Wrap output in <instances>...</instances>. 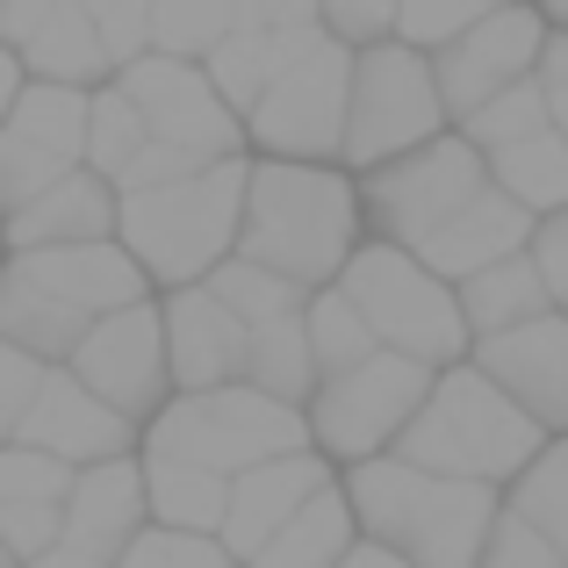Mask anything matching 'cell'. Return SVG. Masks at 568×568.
<instances>
[{
	"mask_svg": "<svg viewBox=\"0 0 568 568\" xmlns=\"http://www.w3.org/2000/svg\"><path fill=\"white\" fill-rule=\"evenodd\" d=\"M367 245V209L361 181L346 166H281L252 159V194H245V237L237 260L324 295L346 281V266Z\"/></svg>",
	"mask_w": 568,
	"mask_h": 568,
	"instance_id": "1",
	"label": "cell"
},
{
	"mask_svg": "<svg viewBox=\"0 0 568 568\" xmlns=\"http://www.w3.org/2000/svg\"><path fill=\"white\" fill-rule=\"evenodd\" d=\"M152 303V274L130 260V245H72L29 252L0 274V346L37 353L43 367H72V353L109 317Z\"/></svg>",
	"mask_w": 568,
	"mask_h": 568,
	"instance_id": "2",
	"label": "cell"
},
{
	"mask_svg": "<svg viewBox=\"0 0 568 568\" xmlns=\"http://www.w3.org/2000/svg\"><path fill=\"white\" fill-rule=\"evenodd\" d=\"M555 446V432L540 417H526L483 367H446L432 388L425 417L403 432V446L388 460L417 475H439V483H475V489H504L511 497L518 475Z\"/></svg>",
	"mask_w": 568,
	"mask_h": 568,
	"instance_id": "3",
	"label": "cell"
},
{
	"mask_svg": "<svg viewBox=\"0 0 568 568\" xmlns=\"http://www.w3.org/2000/svg\"><path fill=\"white\" fill-rule=\"evenodd\" d=\"M346 497L361 511V532L410 568H483L489 540L504 526V489L439 483L403 460H367L346 475Z\"/></svg>",
	"mask_w": 568,
	"mask_h": 568,
	"instance_id": "4",
	"label": "cell"
},
{
	"mask_svg": "<svg viewBox=\"0 0 568 568\" xmlns=\"http://www.w3.org/2000/svg\"><path fill=\"white\" fill-rule=\"evenodd\" d=\"M245 194H252V159L209 166L202 181H181L166 194H130L123 202V245L152 274V288L181 295L209 288L237 260L245 237Z\"/></svg>",
	"mask_w": 568,
	"mask_h": 568,
	"instance_id": "5",
	"label": "cell"
},
{
	"mask_svg": "<svg viewBox=\"0 0 568 568\" xmlns=\"http://www.w3.org/2000/svg\"><path fill=\"white\" fill-rule=\"evenodd\" d=\"M144 454L187 460V468L237 483V475L266 468V460L317 454V439H310V410H288V403L237 382V388H216V396H173L166 417L144 432Z\"/></svg>",
	"mask_w": 568,
	"mask_h": 568,
	"instance_id": "6",
	"label": "cell"
},
{
	"mask_svg": "<svg viewBox=\"0 0 568 568\" xmlns=\"http://www.w3.org/2000/svg\"><path fill=\"white\" fill-rule=\"evenodd\" d=\"M338 288L375 324L382 353L425 361V367H439V375L475 361V332H468V317H460V288H446L417 252H396V245H375V237H367Z\"/></svg>",
	"mask_w": 568,
	"mask_h": 568,
	"instance_id": "7",
	"label": "cell"
},
{
	"mask_svg": "<svg viewBox=\"0 0 568 568\" xmlns=\"http://www.w3.org/2000/svg\"><path fill=\"white\" fill-rule=\"evenodd\" d=\"M439 138H454V115H446V94H439V65L417 58L410 43L361 51L353 115H346V173L353 181L403 166V159H417Z\"/></svg>",
	"mask_w": 568,
	"mask_h": 568,
	"instance_id": "8",
	"label": "cell"
},
{
	"mask_svg": "<svg viewBox=\"0 0 568 568\" xmlns=\"http://www.w3.org/2000/svg\"><path fill=\"white\" fill-rule=\"evenodd\" d=\"M432 388H439V367L403 361V353H375L367 367L324 382V396L310 403V439H317V454L338 475L367 468V460H388L403 446V432L425 417Z\"/></svg>",
	"mask_w": 568,
	"mask_h": 568,
	"instance_id": "9",
	"label": "cell"
},
{
	"mask_svg": "<svg viewBox=\"0 0 568 568\" xmlns=\"http://www.w3.org/2000/svg\"><path fill=\"white\" fill-rule=\"evenodd\" d=\"M489 187H497L489 159L454 130V138L425 144L417 159H403V166L367 173V181H361L367 237H375V245H396V252H425L432 237H439L460 209L483 202Z\"/></svg>",
	"mask_w": 568,
	"mask_h": 568,
	"instance_id": "10",
	"label": "cell"
},
{
	"mask_svg": "<svg viewBox=\"0 0 568 568\" xmlns=\"http://www.w3.org/2000/svg\"><path fill=\"white\" fill-rule=\"evenodd\" d=\"M353 72H361V51L324 29V43L303 58V65L281 72V87L252 109V144L260 159H281V166H346V115H353Z\"/></svg>",
	"mask_w": 568,
	"mask_h": 568,
	"instance_id": "11",
	"label": "cell"
},
{
	"mask_svg": "<svg viewBox=\"0 0 568 568\" xmlns=\"http://www.w3.org/2000/svg\"><path fill=\"white\" fill-rule=\"evenodd\" d=\"M115 87H123V94L144 109L152 144L202 152L209 166H231V159H245V144H252L245 115H237L231 101L216 94V80H209L202 65H181V58H144V65H130Z\"/></svg>",
	"mask_w": 568,
	"mask_h": 568,
	"instance_id": "12",
	"label": "cell"
},
{
	"mask_svg": "<svg viewBox=\"0 0 568 568\" xmlns=\"http://www.w3.org/2000/svg\"><path fill=\"white\" fill-rule=\"evenodd\" d=\"M72 375L94 388L109 410H123L138 432H152L159 417H166V403L181 396V388H173V353H166V310L144 303V310L109 317L72 353Z\"/></svg>",
	"mask_w": 568,
	"mask_h": 568,
	"instance_id": "13",
	"label": "cell"
},
{
	"mask_svg": "<svg viewBox=\"0 0 568 568\" xmlns=\"http://www.w3.org/2000/svg\"><path fill=\"white\" fill-rule=\"evenodd\" d=\"M547 43H555V22H547L540 8H497L468 43H454L446 58H432V65H439V94H446L454 130L468 123V115H483L497 94L540 80Z\"/></svg>",
	"mask_w": 568,
	"mask_h": 568,
	"instance_id": "14",
	"label": "cell"
},
{
	"mask_svg": "<svg viewBox=\"0 0 568 568\" xmlns=\"http://www.w3.org/2000/svg\"><path fill=\"white\" fill-rule=\"evenodd\" d=\"M317 43H324V8H303V0H288V8H237L231 43H223L202 72L216 80V94L252 123V109L281 87V72L303 65Z\"/></svg>",
	"mask_w": 568,
	"mask_h": 568,
	"instance_id": "15",
	"label": "cell"
},
{
	"mask_svg": "<svg viewBox=\"0 0 568 568\" xmlns=\"http://www.w3.org/2000/svg\"><path fill=\"white\" fill-rule=\"evenodd\" d=\"M14 446H37V454H51V460H65V468L87 475V468H109V460H138L144 432L130 425L123 410H109L72 367H58L51 388H43V403H37V417L22 425Z\"/></svg>",
	"mask_w": 568,
	"mask_h": 568,
	"instance_id": "16",
	"label": "cell"
},
{
	"mask_svg": "<svg viewBox=\"0 0 568 568\" xmlns=\"http://www.w3.org/2000/svg\"><path fill=\"white\" fill-rule=\"evenodd\" d=\"M159 310H166V353H173V388L181 396H216V388L245 382L252 324L237 310H223L209 288H181Z\"/></svg>",
	"mask_w": 568,
	"mask_h": 568,
	"instance_id": "17",
	"label": "cell"
},
{
	"mask_svg": "<svg viewBox=\"0 0 568 568\" xmlns=\"http://www.w3.org/2000/svg\"><path fill=\"white\" fill-rule=\"evenodd\" d=\"M324 489H338V468L324 454H288V460H266V468L237 475V483H231V526H223V547L252 568L281 532L295 526V518L310 511V504L324 497Z\"/></svg>",
	"mask_w": 568,
	"mask_h": 568,
	"instance_id": "18",
	"label": "cell"
},
{
	"mask_svg": "<svg viewBox=\"0 0 568 568\" xmlns=\"http://www.w3.org/2000/svg\"><path fill=\"white\" fill-rule=\"evenodd\" d=\"M475 367L504 388L526 417H540L555 439H568V310L540 324H518L504 338L475 346Z\"/></svg>",
	"mask_w": 568,
	"mask_h": 568,
	"instance_id": "19",
	"label": "cell"
},
{
	"mask_svg": "<svg viewBox=\"0 0 568 568\" xmlns=\"http://www.w3.org/2000/svg\"><path fill=\"white\" fill-rule=\"evenodd\" d=\"M123 237V194L101 181L94 166H80L65 187H51L37 209L8 216V260L29 252H72V245H115Z\"/></svg>",
	"mask_w": 568,
	"mask_h": 568,
	"instance_id": "20",
	"label": "cell"
},
{
	"mask_svg": "<svg viewBox=\"0 0 568 568\" xmlns=\"http://www.w3.org/2000/svg\"><path fill=\"white\" fill-rule=\"evenodd\" d=\"M532 237H540V216L532 209H518L504 187H489L475 209H460L454 223H446L439 237H432L417 260L432 266V274L446 281V288H468L475 274H489V266H504V260H526L532 252Z\"/></svg>",
	"mask_w": 568,
	"mask_h": 568,
	"instance_id": "21",
	"label": "cell"
},
{
	"mask_svg": "<svg viewBox=\"0 0 568 568\" xmlns=\"http://www.w3.org/2000/svg\"><path fill=\"white\" fill-rule=\"evenodd\" d=\"M152 532V489H144V454L138 460H109V468H87L80 489L65 504V540L87 547V555L115 561Z\"/></svg>",
	"mask_w": 568,
	"mask_h": 568,
	"instance_id": "22",
	"label": "cell"
},
{
	"mask_svg": "<svg viewBox=\"0 0 568 568\" xmlns=\"http://www.w3.org/2000/svg\"><path fill=\"white\" fill-rule=\"evenodd\" d=\"M22 65H29V80H43V87H80V94L115 87V58L94 29V8H80V0H51L43 29L22 43Z\"/></svg>",
	"mask_w": 568,
	"mask_h": 568,
	"instance_id": "23",
	"label": "cell"
},
{
	"mask_svg": "<svg viewBox=\"0 0 568 568\" xmlns=\"http://www.w3.org/2000/svg\"><path fill=\"white\" fill-rule=\"evenodd\" d=\"M555 310L561 303H555V288H547V274L532 266V252H526V260L489 266V274H475L468 288H460V317H468L475 346L518 332V324H540V317H555Z\"/></svg>",
	"mask_w": 568,
	"mask_h": 568,
	"instance_id": "24",
	"label": "cell"
},
{
	"mask_svg": "<svg viewBox=\"0 0 568 568\" xmlns=\"http://www.w3.org/2000/svg\"><path fill=\"white\" fill-rule=\"evenodd\" d=\"M144 489H152V526L194 532V540H223L231 526V483L187 460H152L144 454Z\"/></svg>",
	"mask_w": 568,
	"mask_h": 568,
	"instance_id": "25",
	"label": "cell"
},
{
	"mask_svg": "<svg viewBox=\"0 0 568 568\" xmlns=\"http://www.w3.org/2000/svg\"><path fill=\"white\" fill-rule=\"evenodd\" d=\"M361 540H367V532H361V511H353L346 475H338V489H324V497L310 504V511L295 518V526L281 532V540L266 547L252 568H346Z\"/></svg>",
	"mask_w": 568,
	"mask_h": 568,
	"instance_id": "26",
	"label": "cell"
},
{
	"mask_svg": "<svg viewBox=\"0 0 568 568\" xmlns=\"http://www.w3.org/2000/svg\"><path fill=\"white\" fill-rule=\"evenodd\" d=\"M245 388L288 403V410H310L324 396V375H317V346H310V310L288 324H266L252 332V367H245Z\"/></svg>",
	"mask_w": 568,
	"mask_h": 568,
	"instance_id": "27",
	"label": "cell"
},
{
	"mask_svg": "<svg viewBox=\"0 0 568 568\" xmlns=\"http://www.w3.org/2000/svg\"><path fill=\"white\" fill-rule=\"evenodd\" d=\"M0 138H22L37 144V152L65 159V166H87V138H94V94H80V87H29L22 109L0 123Z\"/></svg>",
	"mask_w": 568,
	"mask_h": 568,
	"instance_id": "28",
	"label": "cell"
},
{
	"mask_svg": "<svg viewBox=\"0 0 568 568\" xmlns=\"http://www.w3.org/2000/svg\"><path fill=\"white\" fill-rule=\"evenodd\" d=\"M489 173H497V187L511 194L518 209H532V216H568V138L561 130H547V138L518 144V152H497L489 159Z\"/></svg>",
	"mask_w": 568,
	"mask_h": 568,
	"instance_id": "29",
	"label": "cell"
},
{
	"mask_svg": "<svg viewBox=\"0 0 568 568\" xmlns=\"http://www.w3.org/2000/svg\"><path fill=\"white\" fill-rule=\"evenodd\" d=\"M310 346H317V375L338 382V375L375 361L382 338H375V324L346 303V288H324V295H310Z\"/></svg>",
	"mask_w": 568,
	"mask_h": 568,
	"instance_id": "30",
	"label": "cell"
},
{
	"mask_svg": "<svg viewBox=\"0 0 568 568\" xmlns=\"http://www.w3.org/2000/svg\"><path fill=\"white\" fill-rule=\"evenodd\" d=\"M504 511H511L518 526H532L555 555H568V439H555L526 475H518V489L504 497Z\"/></svg>",
	"mask_w": 568,
	"mask_h": 568,
	"instance_id": "31",
	"label": "cell"
},
{
	"mask_svg": "<svg viewBox=\"0 0 568 568\" xmlns=\"http://www.w3.org/2000/svg\"><path fill=\"white\" fill-rule=\"evenodd\" d=\"M144 152H152V123H144V109L123 94V87H101V94H94V138H87V166H94L101 181L115 187Z\"/></svg>",
	"mask_w": 568,
	"mask_h": 568,
	"instance_id": "32",
	"label": "cell"
},
{
	"mask_svg": "<svg viewBox=\"0 0 568 568\" xmlns=\"http://www.w3.org/2000/svg\"><path fill=\"white\" fill-rule=\"evenodd\" d=\"M547 130H555L547 87H540V80H526V87H511V94H497L483 115H468V123H460V138H468L483 159H497V152H518V144L547 138Z\"/></svg>",
	"mask_w": 568,
	"mask_h": 568,
	"instance_id": "33",
	"label": "cell"
},
{
	"mask_svg": "<svg viewBox=\"0 0 568 568\" xmlns=\"http://www.w3.org/2000/svg\"><path fill=\"white\" fill-rule=\"evenodd\" d=\"M209 295H216L223 310H237L252 332H266V324H288V317H303V310H310V288H295V281L266 274V266H252V260H231L216 281H209Z\"/></svg>",
	"mask_w": 568,
	"mask_h": 568,
	"instance_id": "34",
	"label": "cell"
},
{
	"mask_svg": "<svg viewBox=\"0 0 568 568\" xmlns=\"http://www.w3.org/2000/svg\"><path fill=\"white\" fill-rule=\"evenodd\" d=\"M489 14L497 8H483V0H410V8H396V43H410L417 58H446L454 43H468Z\"/></svg>",
	"mask_w": 568,
	"mask_h": 568,
	"instance_id": "35",
	"label": "cell"
},
{
	"mask_svg": "<svg viewBox=\"0 0 568 568\" xmlns=\"http://www.w3.org/2000/svg\"><path fill=\"white\" fill-rule=\"evenodd\" d=\"M72 489H80V468L37 454V446H8L0 454V504H37V511H65Z\"/></svg>",
	"mask_w": 568,
	"mask_h": 568,
	"instance_id": "36",
	"label": "cell"
},
{
	"mask_svg": "<svg viewBox=\"0 0 568 568\" xmlns=\"http://www.w3.org/2000/svg\"><path fill=\"white\" fill-rule=\"evenodd\" d=\"M237 8H194V0H166L159 8V58H181V65H209V58L231 43Z\"/></svg>",
	"mask_w": 568,
	"mask_h": 568,
	"instance_id": "37",
	"label": "cell"
},
{
	"mask_svg": "<svg viewBox=\"0 0 568 568\" xmlns=\"http://www.w3.org/2000/svg\"><path fill=\"white\" fill-rule=\"evenodd\" d=\"M80 166H65V159H51V152H37V144H22V138H0V209L8 216H22V209H37L51 187H65Z\"/></svg>",
	"mask_w": 568,
	"mask_h": 568,
	"instance_id": "38",
	"label": "cell"
},
{
	"mask_svg": "<svg viewBox=\"0 0 568 568\" xmlns=\"http://www.w3.org/2000/svg\"><path fill=\"white\" fill-rule=\"evenodd\" d=\"M87 8H94V29L115 58V80L130 65H144V58H159V8L152 0H87Z\"/></svg>",
	"mask_w": 568,
	"mask_h": 568,
	"instance_id": "39",
	"label": "cell"
},
{
	"mask_svg": "<svg viewBox=\"0 0 568 568\" xmlns=\"http://www.w3.org/2000/svg\"><path fill=\"white\" fill-rule=\"evenodd\" d=\"M58 367H43L37 353H22V346H0V432H8V446L22 439V425L37 417V403H43V388H51Z\"/></svg>",
	"mask_w": 568,
	"mask_h": 568,
	"instance_id": "40",
	"label": "cell"
},
{
	"mask_svg": "<svg viewBox=\"0 0 568 568\" xmlns=\"http://www.w3.org/2000/svg\"><path fill=\"white\" fill-rule=\"evenodd\" d=\"M123 568H245V561H237L223 540H194V532L152 526V532H144V540L123 555Z\"/></svg>",
	"mask_w": 568,
	"mask_h": 568,
	"instance_id": "41",
	"label": "cell"
},
{
	"mask_svg": "<svg viewBox=\"0 0 568 568\" xmlns=\"http://www.w3.org/2000/svg\"><path fill=\"white\" fill-rule=\"evenodd\" d=\"M0 532H8L14 568H37L43 555L65 547V511H37V504H0Z\"/></svg>",
	"mask_w": 568,
	"mask_h": 568,
	"instance_id": "42",
	"label": "cell"
},
{
	"mask_svg": "<svg viewBox=\"0 0 568 568\" xmlns=\"http://www.w3.org/2000/svg\"><path fill=\"white\" fill-rule=\"evenodd\" d=\"M324 29H332L346 51H382V43H396V8H361V0H346V8H324Z\"/></svg>",
	"mask_w": 568,
	"mask_h": 568,
	"instance_id": "43",
	"label": "cell"
},
{
	"mask_svg": "<svg viewBox=\"0 0 568 568\" xmlns=\"http://www.w3.org/2000/svg\"><path fill=\"white\" fill-rule=\"evenodd\" d=\"M483 568H568V555H555L532 526H518V518L504 511V526H497V540H489Z\"/></svg>",
	"mask_w": 568,
	"mask_h": 568,
	"instance_id": "44",
	"label": "cell"
},
{
	"mask_svg": "<svg viewBox=\"0 0 568 568\" xmlns=\"http://www.w3.org/2000/svg\"><path fill=\"white\" fill-rule=\"evenodd\" d=\"M532 266L547 274L555 303L568 310V216H547V223H540V237H532Z\"/></svg>",
	"mask_w": 568,
	"mask_h": 568,
	"instance_id": "45",
	"label": "cell"
},
{
	"mask_svg": "<svg viewBox=\"0 0 568 568\" xmlns=\"http://www.w3.org/2000/svg\"><path fill=\"white\" fill-rule=\"evenodd\" d=\"M540 87H547V109H555V130L568 138V29H555V43H547Z\"/></svg>",
	"mask_w": 568,
	"mask_h": 568,
	"instance_id": "46",
	"label": "cell"
},
{
	"mask_svg": "<svg viewBox=\"0 0 568 568\" xmlns=\"http://www.w3.org/2000/svg\"><path fill=\"white\" fill-rule=\"evenodd\" d=\"M37 568H115V561H101V555H87V547H72V540H65L58 555H43Z\"/></svg>",
	"mask_w": 568,
	"mask_h": 568,
	"instance_id": "47",
	"label": "cell"
},
{
	"mask_svg": "<svg viewBox=\"0 0 568 568\" xmlns=\"http://www.w3.org/2000/svg\"><path fill=\"white\" fill-rule=\"evenodd\" d=\"M346 568H410V561H403V555H388V547H375V540H361Z\"/></svg>",
	"mask_w": 568,
	"mask_h": 568,
	"instance_id": "48",
	"label": "cell"
},
{
	"mask_svg": "<svg viewBox=\"0 0 568 568\" xmlns=\"http://www.w3.org/2000/svg\"><path fill=\"white\" fill-rule=\"evenodd\" d=\"M547 22H555V29H568V8H547Z\"/></svg>",
	"mask_w": 568,
	"mask_h": 568,
	"instance_id": "49",
	"label": "cell"
}]
</instances>
